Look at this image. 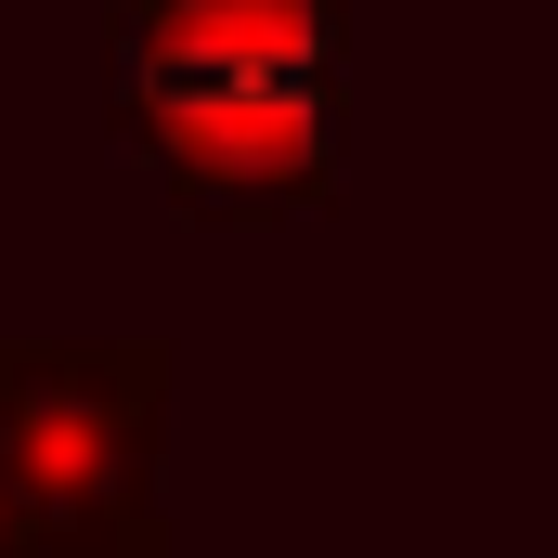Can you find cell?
Here are the masks:
<instances>
[{"instance_id": "obj_1", "label": "cell", "mask_w": 558, "mask_h": 558, "mask_svg": "<svg viewBox=\"0 0 558 558\" xmlns=\"http://www.w3.org/2000/svg\"><path fill=\"white\" fill-rule=\"evenodd\" d=\"M105 105L182 221H325L351 182V0H118Z\"/></svg>"}, {"instance_id": "obj_2", "label": "cell", "mask_w": 558, "mask_h": 558, "mask_svg": "<svg viewBox=\"0 0 558 558\" xmlns=\"http://www.w3.org/2000/svg\"><path fill=\"white\" fill-rule=\"evenodd\" d=\"M169 338H0V558H169Z\"/></svg>"}]
</instances>
